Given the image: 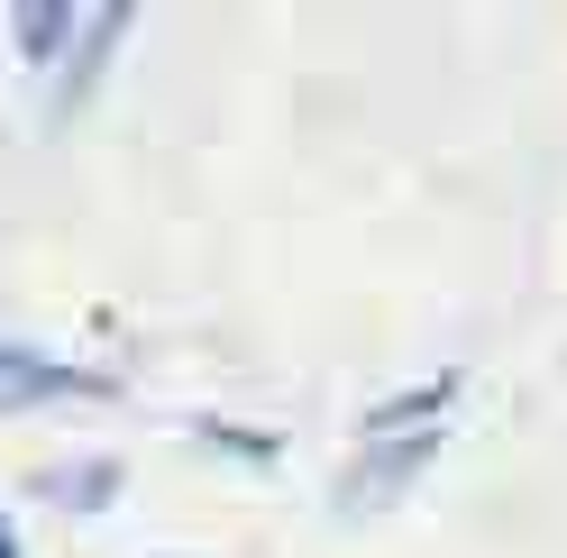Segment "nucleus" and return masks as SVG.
<instances>
[{"label": "nucleus", "instance_id": "obj_1", "mask_svg": "<svg viewBox=\"0 0 567 558\" xmlns=\"http://www.w3.org/2000/svg\"><path fill=\"white\" fill-rule=\"evenodd\" d=\"M0 385H10L19 403H64V394H111V375H92V366H55V358H28V348L0 330Z\"/></svg>", "mask_w": 567, "mask_h": 558}, {"label": "nucleus", "instance_id": "obj_2", "mask_svg": "<svg viewBox=\"0 0 567 558\" xmlns=\"http://www.w3.org/2000/svg\"><path fill=\"white\" fill-rule=\"evenodd\" d=\"M120 28H128V10H92V19H83V38H74V55H64V74H55V120H74L83 101H92V83H101V64H111V46H120Z\"/></svg>", "mask_w": 567, "mask_h": 558}, {"label": "nucleus", "instance_id": "obj_3", "mask_svg": "<svg viewBox=\"0 0 567 558\" xmlns=\"http://www.w3.org/2000/svg\"><path fill=\"white\" fill-rule=\"evenodd\" d=\"M38 495H47L55 513H101V504L120 495V467H111V458H74V467H47V476H38Z\"/></svg>", "mask_w": 567, "mask_h": 558}, {"label": "nucleus", "instance_id": "obj_4", "mask_svg": "<svg viewBox=\"0 0 567 558\" xmlns=\"http://www.w3.org/2000/svg\"><path fill=\"white\" fill-rule=\"evenodd\" d=\"M10 38H19V55H74V38H83V19L64 10V0H19L10 10Z\"/></svg>", "mask_w": 567, "mask_h": 558}, {"label": "nucleus", "instance_id": "obj_5", "mask_svg": "<svg viewBox=\"0 0 567 558\" xmlns=\"http://www.w3.org/2000/svg\"><path fill=\"white\" fill-rule=\"evenodd\" d=\"M0 558H19V540H10V513H0Z\"/></svg>", "mask_w": 567, "mask_h": 558}, {"label": "nucleus", "instance_id": "obj_6", "mask_svg": "<svg viewBox=\"0 0 567 558\" xmlns=\"http://www.w3.org/2000/svg\"><path fill=\"white\" fill-rule=\"evenodd\" d=\"M0 412H19V394H10V385H0Z\"/></svg>", "mask_w": 567, "mask_h": 558}]
</instances>
